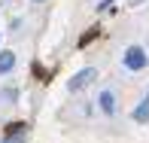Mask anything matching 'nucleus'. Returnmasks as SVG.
I'll return each instance as SVG.
<instances>
[{
    "instance_id": "obj_1",
    "label": "nucleus",
    "mask_w": 149,
    "mask_h": 143,
    "mask_svg": "<svg viewBox=\"0 0 149 143\" xmlns=\"http://www.w3.org/2000/svg\"><path fill=\"white\" fill-rule=\"evenodd\" d=\"M122 64H125L128 70H143L149 64V58H146V52L140 49V46H128L125 55H122Z\"/></svg>"
},
{
    "instance_id": "obj_2",
    "label": "nucleus",
    "mask_w": 149,
    "mask_h": 143,
    "mask_svg": "<svg viewBox=\"0 0 149 143\" xmlns=\"http://www.w3.org/2000/svg\"><path fill=\"white\" fill-rule=\"evenodd\" d=\"M91 79H97V70H94V67H82L79 73H73V79L67 82V88H70V91H82L85 85H91Z\"/></svg>"
},
{
    "instance_id": "obj_3",
    "label": "nucleus",
    "mask_w": 149,
    "mask_h": 143,
    "mask_svg": "<svg viewBox=\"0 0 149 143\" xmlns=\"http://www.w3.org/2000/svg\"><path fill=\"white\" fill-rule=\"evenodd\" d=\"M12 67H15V52H0V76H3V73H9Z\"/></svg>"
},
{
    "instance_id": "obj_4",
    "label": "nucleus",
    "mask_w": 149,
    "mask_h": 143,
    "mask_svg": "<svg viewBox=\"0 0 149 143\" xmlns=\"http://www.w3.org/2000/svg\"><path fill=\"white\" fill-rule=\"evenodd\" d=\"M100 110H104L107 116L116 113V98H113V91H100Z\"/></svg>"
},
{
    "instance_id": "obj_5",
    "label": "nucleus",
    "mask_w": 149,
    "mask_h": 143,
    "mask_svg": "<svg viewBox=\"0 0 149 143\" xmlns=\"http://www.w3.org/2000/svg\"><path fill=\"white\" fill-rule=\"evenodd\" d=\"M134 122H140V125H143V122H149V100H143V104L134 110Z\"/></svg>"
},
{
    "instance_id": "obj_6",
    "label": "nucleus",
    "mask_w": 149,
    "mask_h": 143,
    "mask_svg": "<svg viewBox=\"0 0 149 143\" xmlns=\"http://www.w3.org/2000/svg\"><path fill=\"white\" fill-rule=\"evenodd\" d=\"M28 131V125H24V122H12L9 128H6V137H18V134H24Z\"/></svg>"
},
{
    "instance_id": "obj_7",
    "label": "nucleus",
    "mask_w": 149,
    "mask_h": 143,
    "mask_svg": "<svg viewBox=\"0 0 149 143\" xmlns=\"http://www.w3.org/2000/svg\"><path fill=\"white\" fill-rule=\"evenodd\" d=\"M3 143H24V134H18V137H6Z\"/></svg>"
},
{
    "instance_id": "obj_8",
    "label": "nucleus",
    "mask_w": 149,
    "mask_h": 143,
    "mask_svg": "<svg viewBox=\"0 0 149 143\" xmlns=\"http://www.w3.org/2000/svg\"><path fill=\"white\" fill-rule=\"evenodd\" d=\"M110 3H113V0H104V3H100V6H97V9H107V6H110Z\"/></svg>"
},
{
    "instance_id": "obj_9",
    "label": "nucleus",
    "mask_w": 149,
    "mask_h": 143,
    "mask_svg": "<svg viewBox=\"0 0 149 143\" xmlns=\"http://www.w3.org/2000/svg\"><path fill=\"white\" fill-rule=\"evenodd\" d=\"M33 3H43V0H33Z\"/></svg>"
},
{
    "instance_id": "obj_10",
    "label": "nucleus",
    "mask_w": 149,
    "mask_h": 143,
    "mask_svg": "<svg viewBox=\"0 0 149 143\" xmlns=\"http://www.w3.org/2000/svg\"><path fill=\"white\" fill-rule=\"evenodd\" d=\"M143 100H149V94H146V98H143Z\"/></svg>"
}]
</instances>
